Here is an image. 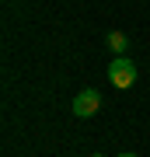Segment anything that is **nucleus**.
<instances>
[{"label": "nucleus", "mask_w": 150, "mask_h": 157, "mask_svg": "<svg viewBox=\"0 0 150 157\" xmlns=\"http://www.w3.org/2000/svg\"><path fill=\"white\" fill-rule=\"evenodd\" d=\"M108 80L119 91H129V87L136 84V63L129 59V56H115V59L108 63Z\"/></svg>", "instance_id": "obj_1"}, {"label": "nucleus", "mask_w": 150, "mask_h": 157, "mask_svg": "<svg viewBox=\"0 0 150 157\" xmlns=\"http://www.w3.org/2000/svg\"><path fill=\"white\" fill-rule=\"evenodd\" d=\"M101 108V94L94 87H84V91H77V98H73V115L77 119H91Z\"/></svg>", "instance_id": "obj_2"}, {"label": "nucleus", "mask_w": 150, "mask_h": 157, "mask_svg": "<svg viewBox=\"0 0 150 157\" xmlns=\"http://www.w3.org/2000/svg\"><path fill=\"white\" fill-rule=\"evenodd\" d=\"M119 157H136V154H119Z\"/></svg>", "instance_id": "obj_4"}, {"label": "nucleus", "mask_w": 150, "mask_h": 157, "mask_svg": "<svg viewBox=\"0 0 150 157\" xmlns=\"http://www.w3.org/2000/svg\"><path fill=\"white\" fill-rule=\"evenodd\" d=\"M105 42H108V49H112V52H119V56H122V52H129V39H126L122 32H108V39H105Z\"/></svg>", "instance_id": "obj_3"}, {"label": "nucleus", "mask_w": 150, "mask_h": 157, "mask_svg": "<svg viewBox=\"0 0 150 157\" xmlns=\"http://www.w3.org/2000/svg\"><path fill=\"white\" fill-rule=\"evenodd\" d=\"M91 157H105V154H91Z\"/></svg>", "instance_id": "obj_5"}]
</instances>
